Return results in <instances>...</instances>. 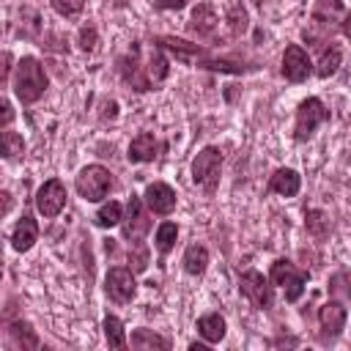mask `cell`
Wrapping results in <instances>:
<instances>
[{
  "mask_svg": "<svg viewBox=\"0 0 351 351\" xmlns=\"http://www.w3.org/2000/svg\"><path fill=\"white\" fill-rule=\"evenodd\" d=\"M11 88H14V96H16L22 104H36V101L44 96V90L49 88V77H47L41 60L33 58V55L19 58V63H16V69H14Z\"/></svg>",
  "mask_w": 351,
  "mask_h": 351,
  "instance_id": "cell-1",
  "label": "cell"
},
{
  "mask_svg": "<svg viewBox=\"0 0 351 351\" xmlns=\"http://www.w3.org/2000/svg\"><path fill=\"white\" fill-rule=\"evenodd\" d=\"M112 186H115L112 173L104 165H88V167H82L80 176H77V181H74V189L88 203H101L110 195Z\"/></svg>",
  "mask_w": 351,
  "mask_h": 351,
  "instance_id": "cell-2",
  "label": "cell"
},
{
  "mask_svg": "<svg viewBox=\"0 0 351 351\" xmlns=\"http://www.w3.org/2000/svg\"><path fill=\"white\" fill-rule=\"evenodd\" d=\"M329 121V110L318 96H307L299 107H296V123H293V137L296 143H304L313 137V132Z\"/></svg>",
  "mask_w": 351,
  "mask_h": 351,
  "instance_id": "cell-3",
  "label": "cell"
},
{
  "mask_svg": "<svg viewBox=\"0 0 351 351\" xmlns=\"http://www.w3.org/2000/svg\"><path fill=\"white\" fill-rule=\"evenodd\" d=\"M219 170H222V151L217 145H206L197 151L192 159V181L203 186L206 192H214L219 184Z\"/></svg>",
  "mask_w": 351,
  "mask_h": 351,
  "instance_id": "cell-4",
  "label": "cell"
},
{
  "mask_svg": "<svg viewBox=\"0 0 351 351\" xmlns=\"http://www.w3.org/2000/svg\"><path fill=\"white\" fill-rule=\"evenodd\" d=\"M239 293L255 307V310H271L274 304V288L269 285V280L255 271V269H247L239 274Z\"/></svg>",
  "mask_w": 351,
  "mask_h": 351,
  "instance_id": "cell-5",
  "label": "cell"
},
{
  "mask_svg": "<svg viewBox=\"0 0 351 351\" xmlns=\"http://www.w3.org/2000/svg\"><path fill=\"white\" fill-rule=\"evenodd\" d=\"M271 282L282 288L285 302H299L302 293H304L307 271L296 269V263H291V261H285V258H277V261L271 263Z\"/></svg>",
  "mask_w": 351,
  "mask_h": 351,
  "instance_id": "cell-6",
  "label": "cell"
},
{
  "mask_svg": "<svg viewBox=\"0 0 351 351\" xmlns=\"http://www.w3.org/2000/svg\"><path fill=\"white\" fill-rule=\"evenodd\" d=\"M104 293L115 302V304H129L137 293V280L134 271L126 266H112L104 277Z\"/></svg>",
  "mask_w": 351,
  "mask_h": 351,
  "instance_id": "cell-7",
  "label": "cell"
},
{
  "mask_svg": "<svg viewBox=\"0 0 351 351\" xmlns=\"http://www.w3.org/2000/svg\"><path fill=\"white\" fill-rule=\"evenodd\" d=\"M36 208L44 219H55L66 208V184L60 178H47L36 192Z\"/></svg>",
  "mask_w": 351,
  "mask_h": 351,
  "instance_id": "cell-8",
  "label": "cell"
},
{
  "mask_svg": "<svg viewBox=\"0 0 351 351\" xmlns=\"http://www.w3.org/2000/svg\"><path fill=\"white\" fill-rule=\"evenodd\" d=\"M123 228V239L129 241H140L148 230H151V219H148V211H145V200L140 195H132L129 203H126V217L121 222Z\"/></svg>",
  "mask_w": 351,
  "mask_h": 351,
  "instance_id": "cell-9",
  "label": "cell"
},
{
  "mask_svg": "<svg viewBox=\"0 0 351 351\" xmlns=\"http://www.w3.org/2000/svg\"><path fill=\"white\" fill-rule=\"evenodd\" d=\"M140 47L134 44L132 47V52L129 55H121L118 58V74H121V80L132 88V90H137V93H145V90H151L154 88V80L148 77V74H143V69H140Z\"/></svg>",
  "mask_w": 351,
  "mask_h": 351,
  "instance_id": "cell-10",
  "label": "cell"
},
{
  "mask_svg": "<svg viewBox=\"0 0 351 351\" xmlns=\"http://www.w3.org/2000/svg\"><path fill=\"white\" fill-rule=\"evenodd\" d=\"M282 77L288 82H304L310 74H313V60L310 55L299 47V44H288L285 52H282V66H280Z\"/></svg>",
  "mask_w": 351,
  "mask_h": 351,
  "instance_id": "cell-11",
  "label": "cell"
},
{
  "mask_svg": "<svg viewBox=\"0 0 351 351\" xmlns=\"http://www.w3.org/2000/svg\"><path fill=\"white\" fill-rule=\"evenodd\" d=\"M143 200H145L148 211H151V214H159V217L173 214V211H176V203H178L176 189H173L170 184H165V181H151V184L145 186V192H143Z\"/></svg>",
  "mask_w": 351,
  "mask_h": 351,
  "instance_id": "cell-12",
  "label": "cell"
},
{
  "mask_svg": "<svg viewBox=\"0 0 351 351\" xmlns=\"http://www.w3.org/2000/svg\"><path fill=\"white\" fill-rule=\"evenodd\" d=\"M346 318H348V310L340 299H329L321 304L318 310V324H321V337L324 340H335L343 326H346Z\"/></svg>",
  "mask_w": 351,
  "mask_h": 351,
  "instance_id": "cell-13",
  "label": "cell"
},
{
  "mask_svg": "<svg viewBox=\"0 0 351 351\" xmlns=\"http://www.w3.org/2000/svg\"><path fill=\"white\" fill-rule=\"evenodd\" d=\"M343 3L340 0H315V8H313V27H318V44L326 41V36H332L335 30V22L340 19L343 22Z\"/></svg>",
  "mask_w": 351,
  "mask_h": 351,
  "instance_id": "cell-14",
  "label": "cell"
},
{
  "mask_svg": "<svg viewBox=\"0 0 351 351\" xmlns=\"http://www.w3.org/2000/svg\"><path fill=\"white\" fill-rule=\"evenodd\" d=\"M219 27V16H217V8L211 3H197L192 8V16H189V33L197 36V38H211Z\"/></svg>",
  "mask_w": 351,
  "mask_h": 351,
  "instance_id": "cell-15",
  "label": "cell"
},
{
  "mask_svg": "<svg viewBox=\"0 0 351 351\" xmlns=\"http://www.w3.org/2000/svg\"><path fill=\"white\" fill-rule=\"evenodd\" d=\"M156 151H159V140L154 132H140L132 137L129 143V151H126V159L132 165H145V162H154L156 159Z\"/></svg>",
  "mask_w": 351,
  "mask_h": 351,
  "instance_id": "cell-16",
  "label": "cell"
},
{
  "mask_svg": "<svg viewBox=\"0 0 351 351\" xmlns=\"http://www.w3.org/2000/svg\"><path fill=\"white\" fill-rule=\"evenodd\" d=\"M156 47L170 49L178 60H184V63H195V66H197V60L206 58V49H203L200 44H189V41L176 38V36H159V38H156Z\"/></svg>",
  "mask_w": 351,
  "mask_h": 351,
  "instance_id": "cell-17",
  "label": "cell"
},
{
  "mask_svg": "<svg viewBox=\"0 0 351 351\" xmlns=\"http://www.w3.org/2000/svg\"><path fill=\"white\" fill-rule=\"evenodd\" d=\"M302 189V176L293 167H277L269 178V192L282 195V197H296Z\"/></svg>",
  "mask_w": 351,
  "mask_h": 351,
  "instance_id": "cell-18",
  "label": "cell"
},
{
  "mask_svg": "<svg viewBox=\"0 0 351 351\" xmlns=\"http://www.w3.org/2000/svg\"><path fill=\"white\" fill-rule=\"evenodd\" d=\"M36 241H38V222L30 214H22V219L16 222V228L11 233V247L16 252H27Z\"/></svg>",
  "mask_w": 351,
  "mask_h": 351,
  "instance_id": "cell-19",
  "label": "cell"
},
{
  "mask_svg": "<svg viewBox=\"0 0 351 351\" xmlns=\"http://www.w3.org/2000/svg\"><path fill=\"white\" fill-rule=\"evenodd\" d=\"M225 332H228V324H225V318H222L219 313H206V315L197 318V335H200L208 346L219 343V340L225 337Z\"/></svg>",
  "mask_w": 351,
  "mask_h": 351,
  "instance_id": "cell-20",
  "label": "cell"
},
{
  "mask_svg": "<svg viewBox=\"0 0 351 351\" xmlns=\"http://www.w3.org/2000/svg\"><path fill=\"white\" fill-rule=\"evenodd\" d=\"M304 228H307V233H310L315 241H324V239L332 233L329 214H326L324 208H307V211H304Z\"/></svg>",
  "mask_w": 351,
  "mask_h": 351,
  "instance_id": "cell-21",
  "label": "cell"
},
{
  "mask_svg": "<svg viewBox=\"0 0 351 351\" xmlns=\"http://www.w3.org/2000/svg\"><path fill=\"white\" fill-rule=\"evenodd\" d=\"M208 269V250L203 244H189L184 252V271L192 277H200Z\"/></svg>",
  "mask_w": 351,
  "mask_h": 351,
  "instance_id": "cell-22",
  "label": "cell"
},
{
  "mask_svg": "<svg viewBox=\"0 0 351 351\" xmlns=\"http://www.w3.org/2000/svg\"><path fill=\"white\" fill-rule=\"evenodd\" d=\"M340 60H343V49H340V47H335V44L329 41V47H321V58H318L315 74H318L321 80L332 77V74L340 69Z\"/></svg>",
  "mask_w": 351,
  "mask_h": 351,
  "instance_id": "cell-23",
  "label": "cell"
},
{
  "mask_svg": "<svg viewBox=\"0 0 351 351\" xmlns=\"http://www.w3.org/2000/svg\"><path fill=\"white\" fill-rule=\"evenodd\" d=\"M250 27V16L247 8L241 3H230L228 5V38H241Z\"/></svg>",
  "mask_w": 351,
  "mask_h": 351,
  "instance_id": "cell-24",
  "label": "cell"
},
{
  "mask_svg": "<svg viewBox=\"0 0 351 351\" xmlns=\"http://www.w3.org/2000/svg\"><path fill=\"white\" fill-rule=\"evenodd\" d=\"M132 348H137V351H148V348L167 351L170 348V340L162 337V335H156V332H151V329H134L132 332Z\"/></svg>",
  "mask_w": 351,
  "mask_h": 351,
  "instance_id": "cell-25",
  "label": "cell"
},
{
  "mask_svg": "<svg viewBox=\"0 0 351 351\" xmlns=\"http://www.w3.org/2000/svg\"><path fill=\"white\" fill-rule=\"evenodd\" d=\"M93 222H96L99 228H115V225H121V222H123V206H121L118 200L101 203L99 211H96V217H93Z\"/></svg>",
  "mask_w": 351,
  "mask_h": 351,
  "instance_id": "cell-26",
  "label": "cell"
},
{
  "mask_svg": "<svg viewBox=\"0 0 351 351\" xmlns=\"http://www.w3.org/2000/svg\"><path fill=\"white\" fill-rule=\"evenodd\" d=\"M104 340L110 348H126V332H123V321L118 315H104Z\"/></svg>",
  "mask_w": 351,
  "mask_h": 351,
  "instance_id": "cell-27",
  "label": "cell"
},
{
  "mask_svg": "<svg viewBox=\"0 0 351 351\" xmlns=\"http://www.w3.org/2000/svg\"><path fill=\"white\" fill-rule=\"evenodd\" d=\"M200 69H211V71H225V74H244L250 66H244L241 60H230V58H203L197 60Z\"/></svg>",
  "mask_w": 351,
  "mask_h": 351,
  "instance_id": "cell-28",
  "label": "cell"
},
{
  "mask_svg": "<svg viewBox=\"0 0 351 351\" xmlns=\"http://www.w3.org/2000/svg\"><path fill=\"white\" fill-rule=\"evenodd\" d=\"M8 335H11L22 348H38V346H41L38 335L33 332V326H30L27 321H14V324L8 326Z\"/></svg>",
  "mask_w": 351,
  "mask_h": 351,
  "instance_id": "cell-29",
  "label": "cell"
},
{
  "mask_svg": "<svg viewBox=\"0 0 351 351\" xmlns=\"http://www.w3.org/2000/svg\"><path fill=\"white\" fill-rule=\"evenodd\" d=\"M176 239H178V225L176 222H162L156 228V236H154V244H156L159 255H167L176 247Z\"/></svg>",
  "mask_w": 351,
  "mask_h": 351,
  "instance_id": "cell-30",
  "label": "cell"
},
{
  "mask_svg": "<svg viewBox=\"0 0 351 351\" xmlns=\"http://www.w3.org/2000/svg\"><path fill=\"white\" fill-rule=\"evenodd\" d=\"M167 58H165V52H162V47H154V52H151V58H148V69H145V74L154 80V82H162L165 77H167Z\"/></svg>",
  "mask_w": 351,
  "mask_h": 351,
  "instance_id": "cell-31",
  "label": "cell"
},
{
  "mask_svg": "<svg viewBox=\"0 0 351 351\" xmlns=\"http://www.w3.org/2000/svg\"><path fill=\"white\" fill-rule=\"evenodd\" d=\"M0 143H3V156H5V159H16V156L25 154V140H22V134H16V132L3 129Z\"/></svg>",
  "mask_w": 351,
  "mask_h": 351,
  "instance_id": "cell-32",
  "label": "cell"
},
{
  "mask_svg": "<svg viewBox=\"0 0 351 351\" xmlns=\"http://www.w3.org/2000/svg\"><path fill=\"white\" fill-rule=\"evenodd\" d=\"M129 269L132 271H145L148 269V247L140 241H132V250H129Z\"/></svg>",
  "mask_w": 351,
  "mask_h": 351,
  "instance_id": "cell-33",
  "label": "cell"
},
{
  "mask_svg": "<svg viewBox=\"0 0 351 351\" xmlns=\"http://www.w3.org/2000/svg\"><path fill=\"white\" fill-rule=\"evenodd\" d=\"M96 41H99V33L93 25H82L80 27V36H77V44L82 52H93L96 49Z\"/></svg>",
  "mask_w": 351,
  "mask_h": 351,
  "instance_id": "cell-34",
  "label": "cell"
},
{
  "mask_svg": "<svg viewBox=\"0 0 351 351\" xmlns=\"http://www.w3.org/2000/svg\"><path fill=\"white\" fill-rule=\"evenodd\" d=\"M49 3H52V8H55L60 16H74V14H80L82 5H85V0H49Z\"/></svg>",
  "mask_w": 351,
  "mask_h": 351,
  "instance_id": "cell-35",
  "label": "cell"
},
{
  "mask_svg": "<svg viewBox=\"0 0 351 351\" xmlns=\"http://www.w3.org/2000/svg\"><path fill=\"white\" fill-rule=\"evenodd\" d=\"M186 3L189 0H154V5L162 8V11H181Z\"/></svg>",
  "mask_w": 351,
  "mask_h": 351,
  "instance_id": "cell-36",
  "label": "cell"
},
{
  "mask_svg": "<svg viewBox=\"0 0 351 351\" xmlns=\"http://www.w3.org/2000/svg\"><path fill=\"white\" fill-rule=\"evenodd\" d=\"M14 121V107L8 99H3V129H8V123Z\"/></svg>",
  "mask_w": 351,
  "mask_h": 351,
  "instance_id": "cell-37",
  "label": "cell"
},
{
  "mask_svg": "<svg viewBox=\"0 0 351 351\" xmlns=\"http://www.w3.org/2000/svg\"><path fill=\"white\" fill-rule=\"evenodd\" d=\"M340 30H343V36L351 41V11L343 16V22H340Z\"/></svg>",
  "mask_w": 351,
  "mask_h": 351,
  "instance_id": "cell-38",
  "label": "cell"
},
{
  "mask_svg": "<svg viewBox=\"0 0 351 351\" xmlns=\"http://www.w3.org/2000/svg\"><path fill=\"white\" fill-rule=\"evenodd\" d=\"M11 211V192H3V214Z\"/></svg>",
  "mask_w": 351,
  "mask_h": 351,
  "instance_id": "cell-39",
  "label": "cell"
},
{
  "mask_svg": "<svg viewBox=\"0 0 351 351\" xmlns=\"http://www.w3.org/2000/svg\"><path fill=\"white\" fill-rule=\"evenodd\" d=\"M3 60H5V66H3V74L8 77V71H11V55L5 52V55H3Z\"/></svg>",
  "mask_w": 351,
  "mask_h": 351,
  "instance_id": "cell-40",
  "label": "cell"
},
{
  "mask_svg": "<svg viewBox=\"0 0 351 351\" xmlns=\"http://www.w3.org/2000/svg\"><path fill=\"white\" fill-rule=\"evenodd\" d=\"M189 348H192V351H206V346H203V343H189Z\"/></svg>",
  "mask_w": 351,
  "mask_h": 351,
  "instance_id": "cell-41",
  "label": "cell"
},
{
  "mask_svg": "<svg viewBox=\"0 0 351 351\" xmlns=\"http://www.w3.org/2000/svg\"><path fill=\"white\" fill-rule=\"evenodd\" d=\"M252 3H255V5H261V3H263V0H252Z\"/></svg>",
  "mask_w": 351,
  "mask_h": 351,
  "instance_id": "cell-42",
  "label": "cell"
}]
</instances>
